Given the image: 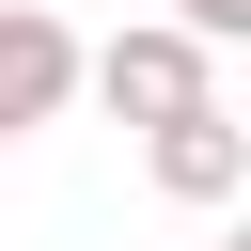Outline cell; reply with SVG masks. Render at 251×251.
Segmentation results:
<instances>
[{
  "label": "cell",
  "instance_id": "3957f363",
  "mask_svg": "<svg viewBox=\"0 0 251 251\" xmlns=\"http://www.w3.org/2000/svg\"><path fill=\"white\" fill-rule=\"evenodd\" d=\"M141 157H157L173 204H235V188H251V126H235V110H173V126H141Z\"/></svg>",
  "mask_w": 251,
  "mask_h": 251
},
{
  "label": "cell",
  "instance_id": "7a4b0ae2",
  "mask_svg": "<svg viewBox=\"0 0 251 251\" xmlns=\"http://www.w3.org/2000/svg\"><path fill=\"white\" fill-rule=\"evenodd\" d=\"M63 110H78V31L47 0H0V141H31Z\"/></svg>",
  "mask_w": 251,
  "mask_h": 251
},
{
  "label": "cell",
  "instance_id": "6da1fadb",
  "mask_svg": "<svg viewBox=\"0 0 251 251\" xmlns=\"http://www.w3.org/2000/svg\"><path fill=\"white\" fill-rule=\"evenodd\" d=\"M78 94L110 126H173V110H220V47H188L173 16H126L110 47H78Z\"/></svg>",
  "mask_w": 251,
  "mask_h": 251
},
{
  "label": "cell",
  "instance_id": "277c9868",
  "mask_svg": "<svg viewBox=\"0 0 251 251\" xmlns=\"http://www.w3.org/2000/svg\"><path fill=\"white\" fill-rule=\"evenodd\" d=\"M173 31L188 47H251V0H173Z\"/></svg>",
  "mask_w": 251,
  "mask_h": 251
}]
</instances>
